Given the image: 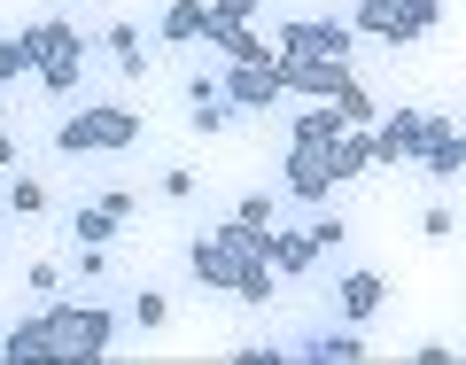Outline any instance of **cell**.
Here are the masks:
<instances>
[{
	"label": "cell",
	"instance_id": "cell-12",
	"mask_svg": "<svg viewBox=\"0 0 466 365\" xmlns=\"http://www.w3.org/2000/svg\"><path fill=\"white\" fill-rule=\"evenodd\" d=\"M94 55H101V63H109L125 86H140V78H148V39H140V24H125V16L94 24Z\"/></svg>",
	"mask_w": 466,
	"mask_h": 365
},
{
	"label": "cell",
	"instance_id": "cell-9",
	"mask_svg": "<svg viewBox=\"0 0 466 365\" xmlns=\"http://www.w3.org/2000/svg\"><path fill=\"white\" fill-rule=\"evenodd\" d=\"M55 202H63V187L47 171H32V164L0 171V218L8 226H55Z\"/></svg>",
	"mask_w": 466,
	"mask_h": 365
},
{
	"label": "cell",
	"instance_id": "cell-13",
	"mask_svg": "<svg viewBox=\"0 0 466 365\" xmlns=\"http://www.w3.org/2000/svg\"><path fill=\"white\" fill-rule=\"evenodd\" d=\"M265 265L280 272V280H311L327 257L311 249V233H303V226H272V233H265Z\"/></svg>",
	"mask_w": 466,
	"mask_h": 365
},
{
	"label": "cell",
	"instance_id": "cell-3",
	"mask_svg": "<svg viewBox=\"0 0 466 365\" xmlns=\"http://www.w3.org/2000/svg\"><path fill=\"white\" fill-rule=\"evenodd\" d=\"M24 55H32V94L47 109H70L86 101V78H94V24H70L63 8H39V16L16 24Z\"/></svg>",
	"mask_w": 466,
	"mask_h": 365
},
{
	"label": "cell",
	"instance_id": "cell-27",
	"mask_svg": "<svg viewBox=\"0 0 466 365\" xmlns=\"http://www.w3.org/2000/svg\"><path fill=\"white\" fill-rule=\"evenodd\" d=\"M187 101H218V78H210V70H187V86H179V109H187Z\"/></svg>",
	"mask_w": 466,
	"mask_h": 365
},
{
	"label": "cell",
	"instance_id": "cell-15",
	"mask_svg": "<svg viewBox=\"0 0 466 365\" xmlns=\"http://www.w3.org/2000/svg\"><path fill=\"white\" fill-rule=\"evenodd\" d=\"M342 133H350V125H342L334 101H303V109L288 117V140H296V148H334Z\"/></svg>",
	"mask_w": 466,
	"mask_h": 365
},
{
	"label": "cell",
	"instance_id": "cell-20",
	"mask_svg": "<svg viewBox=\"0 0 466 365\" xmlns=\"http://www.w3.org/2000/svg\"><path fill=\"white\" fill-rule=\"evenodd\" d=\"M459 164H466V140H459V125H443V133L420 148V171H428L435 187H459Z\"/></svg>",
	"mask_w": 466,
	"mask_h": 365
},
{
	"label": "cell",
	"instance_id": "cell-22",
	"mask_svg": "<svg viewBox=\"0 0 466 365\" xmlns=\"http://www.w3.org/2000/svg\"><path fill=\"white\" fill-rule=\"evenodd\" d=\"M195 195H202V171H195V164H171V171H156V202H179V210H187Z\"/></svg>",
	"mask_w": 466,
	"mask_h": 365
},
{
	"label": "cell",
	"instance_id": "cell-26",
	"mask_svg": "<svg viewBox=\"0 0 466 365\" xmlns=\"http://www.w3.org/2000/svg\"><path fill=\"white\" fill-rule=\"evenodd\" d=\"M420 233H428V241H451V233H459V210H451V202H428V218H420Z\"/></svg>",
	"mask_w": 466,
	"mask_h": 365
},
{
	"label": "cell",
	"instance_id": "cell-18",
	"mask_svg": "<svg viewBox=\"0 0 466 365\" xmlns=\"http://www.w3.org/2000/svg\"><path fill=\"white\" fill-rule=\"evenodd\" d=\"M125 327H133V334H164L171 327V288L164 280H140L133 296H125Z\"/></svg>",
	"mask_w": 466,
	"mask_h": 365
},
{
	"label": "cell",
	"instance_id": "cell-6",
	"mask_svg": "<svg viewBox=\"0 0 466 365\" xmlns=\"http://www.w3.org/2000/svg\"><path fill=\"white\" fill-rule=\"evenodd\" d=\"M288 101H342L358 86V63H319V55H272Z\"/></svg>",
	"mask_w": 466,
	"mask_h": 365
},
{
	"label": "cell",
	"instance_id": "cell-23",
	"mask_svg": "<svg viewBox=\"0 0 466 365\" xmlns=\"http://www.w3.org/2000/svg\"><path fill=\"white\" fill-rule=\"evenodd\" d=\"M257 16H265V0H210V39L218 32H249Z\"/></svg>",
	"mask_w": 466,
	"mask_h": 365
},
{
	"label": "cell",
	"instance_id": "cell-7",
	"mask_svg": "<svg viewBox=\"0 0 466 365\" xmlns=\"http://www.w3.org/2000/svg\"><path fill=\"white\" fill-rule=\"evenodd\" d=\"M272 55H319V63H358V32H350L342 16H296V24H280Z\"/></svg>",
	"mask_w": 466,
	"mask_h": 365
},
{
	"label": "cell",
	"instance_id": "cell-11",
	"mask_svg": "<svg viewBox=\"0 0 466 365\" xmlns=\"http://www.w3.org/2000/svg\"><path fill=\"white\" fill-rule=\"evenodd\" d=\"M218 101L257 125V117H272L288 94H280V70H272V63H226V70H218Z\"/></svg>",
	"mask_w": 466,
	"mask_h": 365
},
{
	"label": "cell",
	"instance_id": "cell-2",
	"mask_svg": "<svg viewBox=\"0 0 466 365\" xmlns=\"http://www.w3.org/2000/svg\"><path fill=\"white\" fill-rule=\"evenodd\" d=\"M148 148V109L140 101H70L47 125L55 164H125Z\"/></svg>",
	"mask_w": 466,
	"mask_h": 365
},
{
	"label": "cell",
	"instance_id": "cell-25",
	"mask_svg": "<svg viewBox=\"0 0 466 365\" xmlns=\"http://www.w3.org/2000/svg\"><path fill=\"white\" fill-rule=\"evenodd\" d=\"M24 164V125H16V101L0 94V171H16Z\"/></svg>",
	"mask_w": 466,
	"mask_h": 365
},
{
	"label": "cell",
	"instance_id": "cell-14",
	"mask_svg": "<svg viewBox=\"0 0 466 365\" xmlns=\"http://www.w3.org/2000/svg\"><path fill=\"white\" fill-rule=\"evenodd\" d=\"M63 288H70L63 249H32V257H24V280H16V311H39V303H55Z\"/></svg>",
	"mask_w": 466,
	"mask_h": 365
},
{
	"label": "cell",
	"instance_id": "cell-17",
	"mask_svg": "<svg viewBox=\"0 0 466 365\" xmlns=\"http://www.w3.org/2000/svg\"><path fill=\"white\" fill-rule=\"evenodd\" d=\"M70 195L101 202L116 226H140V218H148V195H140V187H125V179H86V187H70Z\"/></svg>",
	"mask_w": 466,
	"mask_h": 365
},
{
	"label": "cell",
	"instance_id": "cell-1",
	"mask_svg": "<svg viewBox=\"0 0 466 365\" xmlns=\"http://www.w3.org/2000/svg\"><path fill=\"white\" fill-rule=\"evenodd\" d=\"M116 334H125V303L116 296H78L63 288L39 311H16L8 327V358H109Z\"/></svg>",
	"mask_w": 466,
	"mask_h": 365
},
{
	"label": "cell",
	"instance_id": "cell-24",
	"mask_svg": "<svg viewBox=\"0 0 466 365\" xmlns=\"http://www.w3.org/2000/svg\"><path fill=\"white\" fill-rule=\"evenodd\" d=\"M16 86H32V55L16 32H0V94H16Z\"/></svg>",
	"mask_w": 466,
	"mask_h": 365
},
{
	"label": "cell",
	"instance_id": "cell-8",
	"mask_svg": "<svg viewBox=\"0 0 466 365\" xmlns=\"http://www.w3.org/2000/svg\"><path fill=\"white\" fill-rule=\"evenodd\" d=\"M342 187H334V171H327V148H296L288 140L280 148V202L288 210H319V202H334Z\"/></svg>",
	"mask_w": 466,
	"mask_h": 365
},
{
	"label": "cell",
	"instance_id": "cell-21",
	"mask_svg": "<svg viewBox=\"0 0 466 365\" xmlns=\"http://www.w3.org/2000/svg\"><path fill=\"white\" fill-rule=\"evenodd\" d=\"M70 288H109L116 280V249H63Z\"/></svg>",
	"mask_w": 466,
	"mask_h": 365
},
{
	"label": "cell",
	"instance_id": "cell-19",
	"mask_svg": "<svg viewBox=\"0 0 466 365\" xmlns=\"http://www.w3.org/2000/svg\"><path fill=\"white\" fill-rule=\"evenodd\" d=\"M280 210H288V202H280V187H241L226 218H233L241 233H272V226H280Z\"/></svg>",
	"mask_w": 466,
	"mask_h": 365
},
{
	"label": "cell",
	"instance_id": "cell-10",
	"mask_svg": "<svg viewBox=\"0 0 466 365\" xmlns=\"http://www.w3.org/2000/svg\"><path fill=\"white\" fill-rule=\"evenodd\" d=\"M125 233H133V226H116L101 202H86V195L63 187V202H55V241H63V249H116Z\"/></svg>",
	"mask_w": 466,
	"mask_h": 365
},
{
	"label": "cell",
	"instance_id": "cell-5",
	"mask_svg": "<svg viewBox=\"0 0 466 365\" xmlns=\"http://www.w3.org/2000/svg\"><path fill=\"white\" fill-rule=\"evenodd\" d=\"M311 303H319V319H342V327H381V311H389V280L381 272H366V265H342V272H327L319 265L311 272Z\"/></svg>",
	"mask_w": 466,
	"mask_h": 365
},
{
	"label": "cell",
	"instance_id": "cell-16",
	"mask_svg": "<svg viewBox=\"0 0 466 365\" xmlns=\"http://www.w3.org/2000/svg\"><path fill=\"white\" fill-rule=\"evenodd\" d=\"M156 39H164V47H195V39H210V0H164Z\"/></svg>",
	"mask_w": 466,
	"mask_h": 365
},
{
	"label": "cell",
	"instance_id": "cell-4",
	"mask_svg": "<svg viewBox=\"0 0 466 365\" xmlns=\"http://www.w3.org/2000/svg\"><path fill=\"white\" fill-rule=\"evenodd\" d=\"M187 288H202V296H233L241 288V272L265 265V233H241L233 218H218V226L187 233Z\"/></svg>",
	"mask_w": 466,
	"mask_h": 365
}]
</instances>
